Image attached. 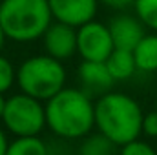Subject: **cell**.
I'll use <instances>...</instances> for the list:
<instances>
[{
  "label": "cell",
  "mask_w": 157,
  "mask_h": 155,
  "mask_svg": "<svg viewBox=\"0 0 157 155\" xmlns=\"http://www.w3.org/2000/svg\"><path fill=\"white\" fill-rule=\"evenodd\" d=\"M46 126L62 139H84L95 126V102L78 88H64L44 102Z\"/></svg>",
  "instance_id": "1"
},
{
  "label": "cell",
  "mask_w": 157,
  "mask_h": 155,
  "mask_svg": "<svg viewBox=\"0 0 157 155\" xmlns=\"http://www.w3.org/2000/svg\"><path fill=\"white\" fill-rule=\"evenodd\" d=\"M143 110L137 100L121 91H108L95 102V128L117 146H124L143 133Z\"/></svg>",
  "instance_id": "2"
},
{
  "label": "cell",
  "mask_w": 157,
  "mask_h": 155,
  "mask_svg": "<svg viewBox=\"0 0 157 155\" xmlns=\"http://www.w3.org/2000/svg\"><path fill=\"white\" fill-rule=\"evenodd\" d=\"M53 17L48 0H2L0 26L6 39L15 42H31L42 39L51 26Z\"/></svg>",
  "instance_id": "3"
},
{
  "label": "cell",
  "mask_w": 157,
  "mask_h": 155,
  "mask_svg": "<svg viewBox=\"0 0 157 155\" xmlns=\"http://www.w3.org/2000/svg\"><path fill=\"white\" fill-rule=\"evenodd\" d=\"M17 84L22 93L46 102L66 88V70L49 55H35L17 70Z\"/></svg>",
  "instance_id": "4"
},
{
  "label": "cell",
  "mask_w": 157,
  "mask_h": 155,
  "mask_svg": "<svg viewBox=\"0 0 157 155\" xmlns=\"http://www.w3.org/2000/svg\"><path fill=\"white\" fill-rule=\"evenodd\" d=\"M4 128L15 137H35L46 128L44 102L26 95L17 93L6 99V108L2 113Z\"/></svg>",
  "instance_id": "5"
},
{
  "label": "cell",
  "mask_w": 157,
  "mask_h": 155,
  "mask_svg": "<svg viewBox=\"0 0 157 155\" xmlns=\"http://www.w3.org/2000/svg\"><path fill=\"white\" fill-rule=\"evenodd\" d=\"M113 49L115 46L106 24L91 20L77 28V53L82 57V60L106 62Z\"/></svg>",
  "instance_id": "6"
},
{
  "label": "cell",
  "mask_w": 157,
  "mask_h": 155,
  "mask_svg": "<svg viewBox=\"0 0 157 155\" xmlns=\"http://www.w3.org/2000/svg\"><path fill=\"white\" fill-rule=\"evenodd\" d=\"M49 11L55 22L80 28L95 20L99 0H48Z\"/></svg>",
  "instance_id": "7"
},
{
  "label": "cell",
  "mask_w": 157,
  "mask_h": 155,
  "mask_svg": "<svg viewBox=\"0 0 157 155\" xmlns=\"http://www.w3.org/2000/svg\"><path fill=\"white\" fill-rule=\"evenodd\" d=\"M46 55L64 62L77 53V28L62 22H51L42 35Z\"/></svg>",
  "instance_id": "8"
},
{
  "label": "cell",
  "mask_w": 157,
  "mask_h": 155,
  "mask_svg": "<svg viewBox=\"0 0 157 155\" xmlns=\"http://www.w3.org/2000/svg\"><path fill=\"white\" fill-rule=\"evenodd\" d=\"M108 28H110L115 49L133 51V47L146 35L144 24L137 17H132V15H117L115 18L110 20Z\"/></svg>",
  "instance_id": "9"
},
{
  "label": "cell",
  "mask_w": 157,
  "mask_h": 155,
  "mask_svg": "<svg viewBox=\"0 0 157 155\" xmlns=\"http://www.w3.org/2000/svg\"><path fill=\"white\" fill-rule=\"evenodd\" d=\"M78 82L82 91L90 93H97V95H104L110 91V88L113 86V77L110 75L106 62H93V60H82V64L78 66Z\"/></svg>",
  "instance_id": "10"
},
{
  "label": "cell",
  "mask_w": 157,
  "mask_h": 155,
  "mask_svg": "<svg viewBox=\"0 0 157 155\" xmlns=\"http://www.w3.org/2000/svg\"><path fill=\"white\" fill-rule=\"evenodd\" d=\"M132 53L139 71L144 73L157 71V33H146Z\"/></svg>",
  "instance_id": "11"
},
{
  "label": "cell",
  "mask_w": 157,
  "mask_h": 155,
  "mask_svg": "<svg viewBox=\"0 0 157 155\" xmlns=\"http://www.w3.org/2000/svg\"><path fill=\"white\" fill-rule=\"evenodd\" d=\"M106 68H108L110 75L113 77L115 82L128 80V78L133 77V73L137 71L133 53L128 51V49H113L112 55L106 59Z\"/></svg>",
  "instance_id": "12"
},
{
  "label": "cell",
  "mask_w": 157,
  "mask_h": 155,
  "mask_svg": "<svg viewBox=\"0 0 157 155\" xmlns=\"http://www.w3.org/2000/svg\"><path fill=\"white\" fill-rule=\"evenodd\" d=\"M117 144L112 142L106 135L101 131L97 133H88L78 148V155H115Z\"/></svg>",
  "instance_id": "13"
},
{
  "label": "cell",
  "mask_w": 157,
  "mask_h": 155,
  "mask_svg": "<svg viewBox=\"0 0 157 155\" xmlns=\"http://www.w3.org/2000/svg\"><path fill=\"white\" fill-rule=\"evenodd\" d=\"M6 155H48V146L39 135H35V137H15L7 144Z\"/></svg>",
  "instance_id": "14"
},
{
  "label": "cell",
  "mask_w": 157,
  "mask_h": 155,
  "mask_svg": "<svg viewBox=\"0 0 157 155\" xmlns=\"http://www.w3.org/2000/svg\"><path fill=\"white\" fill-rule=\"evenodd\" d=\"M135 17L144 24V28L157 33V0H135Z\"/></svg>",
  "instance_id": "15"
},
{
  "label": "cell",
  "mask_w": 157,
  "mask_h": 155,
  "mask_svg": "<svg viewBox=\"0 0 157 155\" xmlns=\"http://www.w3.org/2000/svg\"><path fill=\"white\" fill-rule=\"evenodd\" d=\"M17 82V70L9 59L0 53V93H6Z\"/></svg>",
  "instance_id": "16"
},
{
  "label": "cell",
  "mask_w": 157,
  "mask_h": 155,
  "mask_svg": "<svg viewBox=\"0 0 157 155\" xmlns=\"http://www.w3.org/2000/svg\"><path fill=\"white\" fill-rule=\"evenodd\" d=\"M119 155H157V152H155V148L152 144H148L146 141L135 139V141L121 146Z\"/></svg>",
  "instance_id": "17"
},
{
  "label": "cell",
  "mask_w": 157,
  "mask_h": 155,
  "mask_svg": "<svg viewBox=\"0 0 157 155\" xmlns=\"http://www.w3.org/2000/svg\"><path fill=\"white\" fill-rule=\"evenodd\" d=\"M143 133L150 139L157 137V110L144 113V117H143Z\"/></svg>",
  "instance_id": "18"
},
{
  "label": "cell",
  "mask_w": 157,
  "mask_h": 155,
  "mask_svg": "<svg viewBox=\"0 0 157 155\" xmlns=\"http://www.w3.org/2000/svg\"><path fill=\"white\" fill-rule=\"evenodd\" d=\"M99 2L112 7V9H126V7L135 4V0H99Z\"/></svg>",
  "instance_id": "19"
},
{
  "label": "cell",
  "mask_w": 157,
  "mask_h": 155,
  "mask_svg": "<svg viewBox=\"0 0 157 155\" xmlns=\"http://www.w3.org/2000/svg\"><path fill=\"white\" fill-rule=\"evenodd\" d=\"M7 144H9V141H7V137H6V131L0 128V155H6Z\"/></svg>",
  "instance_id": "20"
},
{
  "label": "cell",
  "mask_w": 157,
  "mask_h": 155,
  "mask_svg": "<svg viewBox=\"0 0 157 155\" xmlns=\"http://www.w3.org/2000/svg\"><path fill=\"white\" fill-rule=\"evenodd\" d=\"M4 108H6V99H4V93H0V120H2V113H4Z\"/></svg>",
  "instance_id": "21"
},
{
  "label": "cell",
  "mask_w": 157,
  "mask_h": 155,
  "mask_svg": "<svg viewBox=\"0 0 157 155\" xmlns=\"http://www.w3.org/2000/svg\"><path fill=\"white\" fill-rule=\"evenodd\" d=\"M4 40H6V35H4L2 26H0V53H2V47H4Z\"/></svg>",
  "instance_id": "22"
},
{
  "label": "cell",
  "mask_w": 157,
  "mask_h": 155,
  "mask_svg": "<svg viewBox=\"0 0 157 155\" xmlns=\"http://www.w3.org/2000/svg\"><path fill=\"white\" fill-rule=\"evenodd\" d=\"M155 110H157V99H155Z\"/></svg>",
  "instance_id": "23"
}]
</instances>
